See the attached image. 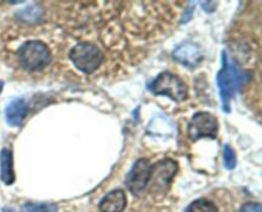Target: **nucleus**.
<instances>
[{"instance_id":"obj_12","label":"nucleus","mask_w":262,"mask_h":212,"mask_svg":"<svg viewBox=\"0 0 262 212\" xmlns=\"http://www.w3.org/2000/svg\"><path fill=\"white\" fill-rule=\"evenodd\" d=\"M186 212H217V207L211 201L201 198L196 199L187 207Z\"/></svg>"},{"instance_id":"obj_17","label":"nucleus","mask_w":262,"mask_h":212,"mask_svg":"<svg viewBox=\"0 0 262 212\" xmlns=\"http://www.w3.org/2000/svg\"><path fill=\"white\" fill-rule=\"evenodd\" d=\"M3 87H4V83H3V81H0V93H2L3 91Z\"/></svg>"},{"instance_id":"obj_13","label":"nucleus","mask_w":262,"mask_h":212,"mask_svg":"<svg viewBox=\"0 0 262 212\" xmlns=\"http://www.w3.org/2000/svg\"><path fill=\"white\" fill-rule=\"evenodd\" d=\"M22 212H58L55 203H33L28 202L22 206Z\"/></svg>"},{"instance_id":"obj_6","label":"nucleus","mask_w":262,"mask_h":212,"mask_svg":"<svg viewBox=\"0 0 262 212\" xmlns=\"http://www.w3.org/2000/svg\"><path fill=\"white\" fill-rule=\"evenodd\" d=\"M178 171V163L173 158H164L158 161L150 168V180L147 186L152 191H168L171 180Z\"/></svg>"},{"instance_id":"obj_5","label":"nucleus","mask_w":262,"mask_h":212,"mask_svg":"<svg viewBox=\"0 0 262 212\" xmlns=\"http://www.w3.org/2000/svg\"><path fill=\"white\" fill-rule=\"evenodd\" d=\"M188 137L192 140H199L201 138H216L219 132V123L215 115L207 111H199L191 117L188 124Z\"/></svg>"},{"instance_id":"obj_4","label":"nucleus","mask_w":262,"mask_h":212,"mask_svg":"<svg viewBox=\"0 0 262 212\" xmlns=\"http://www.w3.org/2000/svg\"><path fill=\"white\" fill-rule=\"evenodd\" d=\"M72 63L83 73H94L102 63V53L90 42H79L69 53Z\"/></svg>"},{"instance_id":"obj_10","label":"nucleus","mask_w":262,"mask_h":212,"mask_svg":"<svg viewBox=\"0 0 262 212\" xmlns=\"http://www.w3.org/2000/svg\"><path fill=\"white\" fill-rule=\"evenodd\" d=\"M28 112L27 102L23 99H15L5 109V120L10 127H19Z\"/></svg>"},{"instance_id":"obj_9","label":"nucleus","mask_w":262,"mask_h":212,"mask_svg":"<svg viewBox=\"0 0 262 212\" xmlns=\"http://www.w3.org/2000/svg\"><path fill=\"white\" fill-rule=\"evenodd\" d=\"M127 206V196L122 189H114L105 194L100 201L99 208L101 212H123Z\"/></svg>"},{"instance_id":"obj_8","label":"nucleus","mask_w":262,"mask_h":212,"mask_svg":"<svg viewBox=\"0 0 262 212\" xmlns=\"http://www.w3.org/2000/svg\"><path fill=\"white\" fill-rule=\"evenodd\" d=\"M173 59L182 65L187 66L189 69H193L199 65L202 60V53L199 45L193 42H183L181 46L173 51Z\"/></svg>"},{"instance_id":"obj_7","label":"nucleus","mask_w":262,"mask_h":212,"mask_svg":"<svg viewBox=\"0 0 262 212\" xmlns=\"http://www.w3.org/2000/svg\"><path fill=\"white\" fill-rule=\"evenodd\" d=\"M150 168L151 163L147 158H140L133 163L125 179V184L133 194H140L147 188L150 180Z\"/></svg>"},{"instance_id":"obj_11","label":"nucleus","mask_w":262,"mask_h":212,"mask_svg":"<svg viewBox=\"0 0 262 212\" xmlns=\"http://www.w3.org/2000/svg\"><path fill=\"white\" fill-rule=\"evenodd\" d=\"M0 179L7 185H12L15 180L13 169V152L9 148H3L0 152Z\"/></svg>"},{"instance_id":"obj_15","label":"nucleus","mask_w":262,"mask_h":212,"mask_svg":"<svg viewBox=\"0 0 262 212\" xmlns=\"http://www.w3.org/2000/svg\"><path fill=\"white\" fill-rule=\"evenodd\" d=\"M239 212H262V206L260 203L250 202V203L243 204Z\"/></svg>"},{"instance_id":"obj_14","label":"nucleus","mask_w":262,"mask_h":212,"mask_svg":"<svg viewBox=\"0 0 262 212\" xmlns=\"http://www.w3.org/2000/svg\"><path fill=\"white\" fill-rule=\"evenodd\" d=\"M223 156H224L225 168H227L228 170H233V169L237 166V156H235L234 150H233L229 145H225Z\"/></svg>"},{"instance_id":"obj_16","label":"nucleus","mask_w":262,"mask_h":212,"mask_svg":"<svg viewBox=\"0 0 262 212\" xmlns=\"http://www.w3.org/2000/svg\"><path fill=\"white\" fill-rule=\"evenodd\" d=\"M2 212H14V211H13V209H10V208H3Z\"/></svg>"},{"instance_id":"obj_2","label":"nucleus","mask_w":262,"mask_h":212,"mask_svg":"<svg viewBox=\"0 0 262 212\" xmlns=\"http://www.w3.org/2000/svg\"><path fill=\"white\" fill-rule=\"evenodd\" d=\"M18 61L26 70H42L51 61V53L48 46L38 40H31L23 43L17 51Z\"/></svg>"},{"instance_id":"obj_3","label":"nucleus","mask_w":262,"mask_h":212,"mask_svg":"<svg viewBox=\"0 0 262 212\" xmlns=\"http://www.w3.org/2000/svg\"><path fill=\"white\" fill-rule=\"evenodd\" d=\"M148 89L156 96H166L177 102L184 101L188 97L186 83L170 72H163L159 74L148 86Z\"/></svg>"},{"instance_id":"obj_1","label":"nucleus","mask_w":262,"mask_h":212,"mask_svg":"<svg viewBox=\"0 0 262 212\" xmlns=\"http://www.w3.org/2000/svg\"><path fill=\"white\" fill-rule=\"evenodd\" d=\"M242 84V72L229 60L227 51H223V65L217 73V86H219L222 104L225 112L230 111V102L234 97L235 89Z\"/></svg>"}]
</instances>
